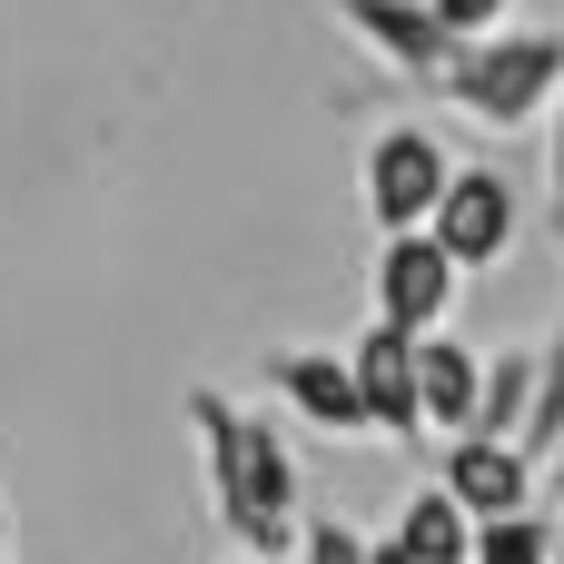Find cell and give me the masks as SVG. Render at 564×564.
I'll use <instances>...</instances> for the list:
<instances>
[{"label":"cell","mask_w":564,"mask_h":564,"mask_svg":"<svg viewBox=\"0 0 564 564\" xmlns=\"http://www.w3.org/2000/svg\"><path fill=\"white\" fill-rule=\"evenodd\" d=\"M436 496H446V506H456L466 525L525 516V506H535V456H516V446H486V436H446Z\"/></svg>","instance_id":"ba28073f"},{"label":"cell","mask_w":564,"mask_h":564,"mask_svg":"<svg viewBox=\"0 0 564 564\" xmlns=\"http://www.w3.org/2000/svg\"><path fill=\"white\" fill-rule=\"evenodd\" d=\"M327 10H337V30H357L367 59H387V69L416 79V89H436V69L456 59V40L426 20V0H327Z\"/></svg>","instance_id":"9c48e42d"},{"label":"cell","mask_w":564,"mask_h":564,"mask_svg":"<svg viewBox=\"0 0 564 564\" xmlns=\"http://www.w3.org/2000/svg\"><path fill=\"white\" fill-rule=\"evenodd\" d=\"M387 535H397V555H406V564H466V545H476V525H466L436 486H416V496L397 506Z\"/></svg>","instance_id":"7c38bea8"},{"label":"cell","mask_w":564,"mask_h":564,"mask_svg":"<svg viewBox=\"0 0 564 564\" xmlns=\"http://www.w3.org/2000/svg\"><path fill=\"white\" fill-rule=\"evenodd\" d=\"M555 555H564V525L545 506L496 516V525H476V545H466V564H555Z\"/></svg>","instance_id":"4fadbf2b"},{"label":"cell","mask_w":564,"mask_h":564,"mask_svg":"<svg viewBox=\"0 0 564 564\" xmlns=\"http://www.w3.org/2000/svg\"><path fill=\"white\" fill-rule=\"evenodd\" d=\"M525 397H535V347H496V357L476 367V416H466V436L516 446V436H525ZM516 456H525V446H516Z\"/></svg>","instance_id":"8fae6325"},{"label":"cell","mask_w":564,"mask_h":564,"mask_svg":"<svg viewBox=\"0 0 564 564\" xmlns=\"http://www.w3.org/2000/svg\"><path fill=\"white\" fill-rule=\"evenodd\" d=\"M258 377H268V397H278L297 426H317V436H367V406H357V377H347L337 347H268Z\"/></svg>","instance_id":"8992f818"},{"label":"cell","mask_w":564,"mask_h":564,"mask_svg":"<svg viewBox=\"0 0 564 564\" xmlns=\"http://www.w3.org/2000/svg\"><path fill=\"white\" fill-rule=\"evenodd\" d=\"M555 564H564V555H555Z\"/></svg>","instance_id":"7402d4cb"},{"label":"cell","mask_w":564,"mask_h":564,"mask_svg":"<svg viewBox=\"0 0 564 564\" xmlns=\"http://www.w3.org/2000/svg\"><path fill=\"white\" fill-rule=\"evenodd\" d=\"M426 238L446 248L456 278L506 268L516 238H525V198H516V178H506V169H446V188H436V208H426Z\"/></svg>","instance_id":"3957f363"},{"label":"cell","mask_w":564,"mask_h":564,"mask_svg":"<svg viewBox=\"0 0 564 564\" xmlns=\"http://www.w3.org/2000/svg\"><path fill=\"white\" fill-rule=\"evenodd\" d=\"M367 564H406V555H397V535H367Z\"/></svg>","instance_id":"ac0fdd59"},{"label":"cell","mask_w":564,"mask_h":564,"mask_svg":"<svg viewBox=\"0 0 564 564\" xmlns=\"http://www.w3.org/2000/svg\"><path fill=\"white\" fill-rule=\"evenodd\" d=\"M297 564H367V525H347V516H297Z\"/></svg>","instance_id":"9a60e30c"},{"label":"cell","mask_w":564,"mask_h":564,"mask_svg":"<svg viewBox=\"0 0 564 564\" xmlns=\"http://www.w3.org/2000/svg\"><path fill=\"white\" fill-rule=\"evenodd\" d=\"M178 416H188V436H198V466H208V506H218V525H228L258 564L278 555V545H297L307 486H297V456L278 446V426L248 416V406L218 397V387H188Z\"/></svg>","instance_id":"6da1fadb"},{"label":"cell","mask_w":564,"mask_h":564,"mask_svg":"<svg viewBox=\"0 0 564 564\" xmlns=\"http://www.w3.org/2000/svg\"><path fill=\"white\" fill-rule=\"evenodd\" d=\"M476 367H486V357H476L466 337H446V327L416 337V426H426V436H466V416H476Z\"/></svg>","instance_id":"30bf717a"},{"label":"cell","mask_w":564,"mask_h":564,"mask_svg":"<svg viewBox=\"0 0 564 564\" xmlns=\"http://www.w3.org/2000/svg\"><path fill=\"white\" fill-rule=\"evenodd\" d=\"M545 228H555V248H564V89H555V109H545Z\"/></svg>","instance_id":"e0dca14e"},{"label":"cell","mask_w":564,"mask_h":564,"mask_svg":"<svg viewBox=\"0 0 564 564\" xmlns=\"http://www.w3.org/2000/svg\"><path fill=\"white\" fill-rule=\"evenodd\" d=\"M555 89H564V30H496L436 69V99L466 109L476 129H535L555 109Z\"/></svg>","instance_id":"7a4b0ae2"},{"label":"cell","mask_w":564,"mask_h":564,"mask_svg":"<svg viewBox=\"0 0 564 564\" xmlns=\"http://www.w3.org/2000/svg\"><path fill=\"white\" fill-rule=\"evenodd\" d=\"M525 456H555L564 446V327L535 347V397H525V436H516Z\"/></svg>","instance_id":"5bb4252c"},{"label":"cell","mask_w":564,"mask_h":564,"mask_svg":"<svg viewBox=\"0 0 564 564\" xmlns=\"http://www.w3.org/2000/svg\"><path fill=\"white\" fill-rule=\"evenodd\" d=\"M426 20H436V30L466 50V40H496V30L516 20V0H426Z\"/></svg>","instance_id":"2e32d148"},{"label":"cell","mask_w":564,"mask_h":564,"mask_svg":"<svg viewBox=\"0 0 564 564\" xmlns=\"http://www.w3.org/2000/svg\"><path fill=\"white\" fill-rule=\"evenodd\" d=\"M446 169H456V159H446V139H436V129H416V119L377 129V139H367V159H357V198H367L377 238H406V228H426V208H436Z\"/></svg>","instance_id":"277c9868"},{"label":"cell","mask_w":564,"mask_h":564,"mask_svg":"<svg viewBox=\"0 0 564 564\" xmlns=\"http://www.w3.org/2000/svg\"><path fill=\"white\" fill-rule=\"evenodd\" d=\"M456 297H466V278L446 268V248H436L426 228L377 238V327H397V337H436V327L456 317Z\"/></svg>","instance_id":"5b68a950"},{"label":"cell","mask_w":564,"mask_h":564,"mask_svg":"<svg viewBox=\"0 0 564 564\" xmlns=\"http://www.w3.org/2000/svg\"><path fill=\"white\" fill-rule=\"evenodd\" d=\"M337 357H347V377H357L367 436H387V446H426V426H416V337L367 327V337H357V347H337Z\"/></svg>","instance_id":"52a82bcc"},{"label":"cell","mask_w":564,"mask_h":564,"mask_svg":"<svg viewBox=\"0 0 564 564\" xmlns=\"http://www.w3.org/2000/svg\"><path fill=\"white\" fill-rule=\"evenodd\" d=\"M238 564H258V555H238Z\"/></svg>","instance_id":"44dd1931"},{"label":"cell","mask_w":564,"mask_h":564,"mask_svg":"<svg viewBox=\"0 0 564 564\" xmlns=\"http://www.w3.org/2000/svg\"><path fill=\"white\" fill-rule=\"evenodd\" d=\"M0 564H10V496H0Z\"/></svg>","instance_id":"ffe728a7"},{"label":"cell","mask_w":564,"mask_h":564,"mask_svg":"<svg viewBox=\"0 0 564 564\" xmlns=\"http://www.w3.org/2000/svg\"><path fill=\"white\" fill-rule=\"evenodd\" d=\"M545 486H555V506H564V446H555V456H545Z\"/></svg>","instance_id":"d6986e66"}]
</instances>
